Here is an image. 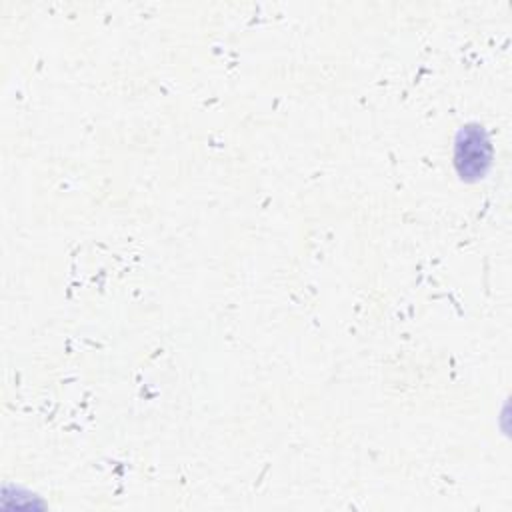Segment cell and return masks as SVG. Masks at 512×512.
Returning a JSON list of instances; mask_svg holds the SVG:
<instances>
[{"mask_svg":"<svg viewBox=\"0 0 512 512\" xmlns=\"http://www.w3.org/2000/svg\"><path fill=\"white\" fill-rule=\"evenodd\" d=\"M492 164L490 138L478 124L462 126L454 144V166L462 180L476 182L484 178Z\"/></svg>","mask_w":512,"mask_h":512,"instance_id":"6da1fadb","label":"cell"}]
</instances>
